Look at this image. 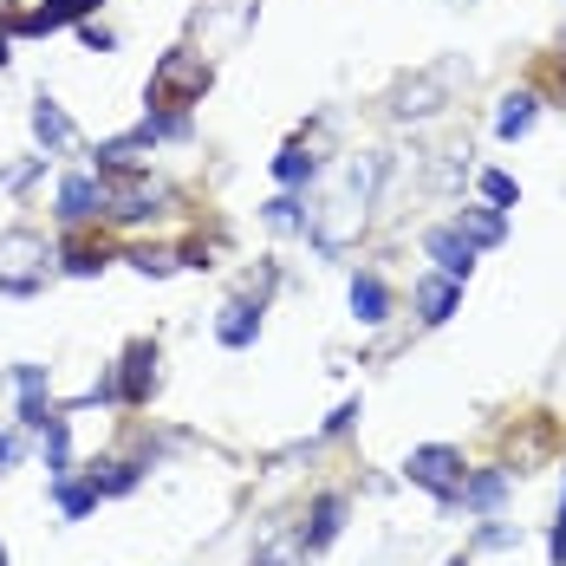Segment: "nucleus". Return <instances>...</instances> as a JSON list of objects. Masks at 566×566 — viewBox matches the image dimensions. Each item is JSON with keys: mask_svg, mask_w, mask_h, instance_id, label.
Returning a JSON list of instances; mask_svg holds the SVG:
<instances>
[{"mask_svg": "<svg viewBox=\"0 0 566 566\" xmlns=\"http://www.w3.org/2000/svg\"><path fill=\"white\" fill-rule=\"evenodd\" d=\"M46 241L33 234V228H7L0 234V293H13V300H27V293H40L46 286Z\"/></svg>", "mask_w": 566, "mask_h": 566, "instance_id": "nucleus-1", "label": "nucleus"}, {"mask_svg": "<svg viewBox=\"0 0 566 566\" xmlns=\"http://www.w3.org/2000/svg\"><path fill=\"white\" fill-rule=\"evenodd\" d=\"M209 85V65L196 53H164L150 72V105H196Z\"/></svg>", "mask_w": 566, "mask_h": 566, "instance_id": "nucleus-2", "label": "nucleus"}, {"mask_svg": "<svg viewBox=\"0 0 566 566\" xmlns=\"http://www.w3.org/2000/svg\"><path fill=\"white\" fill-rule=\"evenodd\" d=\"M403 475H410L417 489H430L437 502H455V495H462V450H450V443H423V450H410Z\"/></svg>", "mask_w": 566, "mask_h": 566, "instance_id": "nucleus-3", "label": "nucleus"}, {"mask_svg": "<svg viewBox=\"0 0 566 566\" xmlns=\"http://www.w3.org/2000/svg\"><path fill=\"white\" fill-rule=\"evenodd\" d=\"M112 209V182L105 176H65L59 182V222H92Z\"/></svg>", "mask_w": 566, "mask_h": 566, "instance_id": "nucleus-4", "label": "nucleus"}, {"mask_svg": "<svg viewBox=\"0 0 566 566\" xmlns=\"http://www.w3.org/2000/svg\"><path fill=\"white\" fill-rule=\"evenodd\" d=\"M423 254L437 261V274H450V281H469V268H475V241L462 234V228H430L423 234Z\"/></svg>", "mask_w": 566, "mask_h": 566, "instance_id": "nucleus-5", "label": "nucleus"}, {"mask_svg": "<svg viewBox=\"0 0 566 566\" xmlns=\"http://www.w3.org/2000/svg\"><path fill=\"white\" fill-rule=\"evenodd\" d=\"M150 144H157V124H144V130H130V137L98 144V170H137V164L150 157Z\"/></svg>", "mask_w": 566, "mask_h": 566, "instance_id": "nucleus-6", "label": "nucleus"}, {"mask_svg": "<svg viewBox=\"0 0 566 566\" xmlns=\"http://www.w3.org/2000/svg\"><path fill=\"white\" fill-rule=\"evenodd\" d=\"M216 339L234 345V352H241V345H254V339H261V306H248V300H228L222 319H216Z\"/></svg>", "mask_w": 566, "mask_h": 566, "instance_id": "nucleus-7", "label": "nucleus"}, {"mask_svg": "<svg viewBox=\"0 0 566 566\" xmlns=\"http://www.w3.org/2000/svg\"><path fill=\"white\" fill-rule=\"evenodd\" d=\"M502 502H509V469H482V475H469V482H462V509L495 514Z\"/></svg>", "mask_w": 566, "mask_h": 566, "instance_id": "nucleus-8", "label": "nucleus"}, {"mask_svg": "<svg viewBox=\"0 0 566 566\" xmlns=\"http://www.w3.org/2000/svg\"><path fill=\"white\" fill-rule=\"evenodd\" d=\"M339 527H345V495H319V502H313V527H300V534H306V554H313V547H333Z\"/></svg>", "mask_w": 566, "mask_h": 566, "instance_id": "nucleus-9", "label": "nucleus"}, {"mask_svg": "<svg viewBox=\"0 0 566 566\" xmlns=\"http://www.w3.org/2000/svg\"><path fill=\"white\" fill-rule=\"evenodd\" d=\"M254 566H306V534H261V547H254Z\"/></svg>", "mask_w": 566, "mask_h": 566, "instance_id": "nucleus-10", "label": "nucleus"}, {"mask_svg": "<svg viewBox=\"0 0 566 566\" xmlns=\"http://www.w3.org/2000/svg\"><path fill=\"white\" fill-rule=\"evenodd\" d=\"M117 385H124V403H144L150 385H157V352H150V345H137V352L124 358V378H117Z\"/></svg>", "mask_w": 566, "mask_h": 566, "instance_id": "nucleus-11", "label": "nucleus"}, {"mask_svg": "<svg viewBox=\"0 0 566 566\" xmlns=\"http://www.w3.org/2000/svg\"><path fill=\"white\" fill-rule=\"evenodd\" d=\"M98 0H46V7H33L27 20H20V33H53V27H65V20H85Z\"/></svg>", "mask_w": 566, "mask_h": 566, "instance_id": "nucleus-12", "label": "nucleus"}, {"mask_svg": "<svg viewBox=\"0 0 566 566\" xmlns=\"http://www.w3.org/2000/svg\"><path fill=\"white\" fill-rule=\"evenodd\" d=\"M455 300H462V293H455L450 274H430V281H417V313H423L430 326H437V319H450Z\"/></svg>", "mask_w": 566, "mask_h": 566, "instance_id": "nucleus-13", "label": "nucleus"}, {"mask_svg": "<svg viewBox=\"0 0 566 566\" xmlns=\"http://www.w3.org/2000/svg\"><path fill=\"white\" fill-rule=\"evenodd\" d=\"M455 228H462L475 248H502V234H509L502 209H455Z\"/></svg>", "mask_w": 566, "mask_h": 566, "instance_id": "nucleus-14", "label": "nucleus"}, {"mask_svg": "<svg viewBox=\"0 0 566 566\" xmlns=\"http://www.w3.org/2000/svg\"><path fill=\"white\" fill-rule=\"evenodd\" d=\"M352 313H358L365 326H378V319L391 313V293H385L378 274H358V281H352Z\"/></svg>", "mask_w": 566, "mask_h": 566, "instance_id": "nucleus-15", "label": "nucleus"}, {"mask_svg": "<svg viewBox=\"0 0 566 566\" xmlns=\"http://www.w3.org/2000/svg\"><path fill=\"white\" fill-rule=\"evenodd\" d=\"M33 137H40V150H65L72 144V117L59 112L53 98H40L33 105Z\"/></svg>", "mask_w": 566, "mask_h": 566, "instance_id": "nucleus-16", "label": "nucleus"}, {"mask_svg": "<svg viewBox=\"0 0 566 566\" xmlns=\"http://www.w3.org/2000/svg\"><path fill=\"white\" fill-rule=\"evenodd\" d=\"M40 437H46V475H53V482H65V475H72V423L53 410V423H46Z\"/></svg>", "mask_w": 566, "mask_h": 566, "instance_id": "nucleus-17", "label": "nucleus"}, {"mask_svg": "<svg viewBox=\"0 0 566 566\" xmlns=\"http://www.w3.org/2000/svg\"><path fill=\"white\" fill-rule=\"evenodd\" d=\"M150 202H157V189H150V182H112V209H105V216L137 222V216H150Z\"/></svg>", "mask_w": 566, "mask_h": 566, "instance_id": "nucleus-18", "label": "nucleus"}, {"mask_svg": "<svg viewBox=\"0 0 566 566\" xmlns=\"http://www.w3.org/2000/svg\"><path fill=\"white\" fill-rule=\"evenodd\" d=\"M534 105H541L534 92H509V98H502V112H495V130H502V137H521V130L534 124Z\"/></svg>", "mask_w": 566, "mask_h": 566, "instance_id": "nucleus-19", "label": "nucleus"}, {"mask_svg": "<svg viewBox=\"0 0 566 566\" xmlns=\"http://www.w3.org/2000/svg\"><path fill=\"white\" fill-rule=\"evenodd\" d=\"M437 98H443V78H417V85H403V92H397V117L437 112Z\"/></svg>", "mask_w": 566, "mask_h": 566, "instance_id": "nucleus-20", "label": "nucleus"}, {"mask_svg": "<svg viewBox=\"0 0 566 566\" xmlns=\"http://www.w3.org/2000/svg\"><path fill=\"white\" fill-rule=\"evenodd\" d=\"M274 176H281L286 189H300V182H313L319 164H313V150H300V144H286L281 157H274Z\"/></svg>", "mask_w": 566, "mask_h": 566, "instance_id": "nucleus-21", "label": "nucleus"}, {"mask_svg": "<svg viewBox=\"0 0 566 566\" xmlns=\"http://www.w3.org/2000/svg\"><path fill=\"white\" fill-rule=\"evenodd\" d=\"M53 489H59V514L65 521H85L98 509V482H53Z\"/></svg>", "mask_w": 566, "mask_h": 566, "instance_id": "nucleus-22", "label": "nucleus"}, {"mask_svg": "<svg viewBox=\"0 0 566 566\" xmlns=\"http://www.w3.org/2000/svg\"><path fill=\"white\" fill-rule=\"evenodd\" d=\"M268 228H274V234H300V228H313V209H300L293 196H274V202H268Z\"/></svg>", "mask_w": 566, "mask_h": 566, "instance_id": "nucleus-23", "label": "nucleus"}, {"mask_svg": "<svg viewBox=\"0 0 566 566\" xmlns=\"http://www.w3.org/2000/svg\"><path fill=\"white\" fill-rule=\"evenodd\" d=\"M92 482H98V495H130L137 489V462H105V475L92 469Z\"/></svg>", "mask_w": 566, "mask_h": 566, "instance_id": "nucleus-24", "label": "nucleus"}, {"mask_svg": "<svg viewBox=\"0 0 566 566\" xmlns=\"http://www.w3.org/2000/svg\"><path fill=\"white\" fill-rule=\"evenodd\" d=\"M482 189H489V202H495V209H514V202H521V182H514L509 170H489V176H482Z\"/></svg>", "mask_w": 566, "mask_h": 566, "instance_id": "nucleus-25", "label": "nucleus"}, {"mask_svg": "<svg viewBox=\"0 0 566 566\" xmlns=\"http://www.w3.org/2000/svg\"><path fill=\"white\" fill-rule=\"evenodd\" d=\"M13 385H20V397H46V365H20Z\"/></svg>", "mask_w": 566, "mask_h": 566, "instance_id": "nucleus-26", "label": "nucleus"}, {"mask_svg": "<svg viewBox=\"0 0 566 566\" xmlns=\"http://www.w3.org/2000/svg\"><path fill=\"white\" fill-rule=\"evenodd\" d=\"M105 268V254H92V248H72L65 254V274H98Z\"/></svg>", "mask_w": 566, "mask_h": 566, "instance_id": "nucleus-27", "label": "nucleus"}, {"mask_svg": "<svg viewBox=\"0 0 566 566\" xmlns=\"http://www.w3.org/2000/svg\"><path fill=\"white\" fill-rule=\"evenodd\" d=\"M130 268H137V274H170L176 261H170V254H150V248H137V254H130Z\"/></svg>", "mask_w": 566, "mask_h": 566, "instance_id": "nucleus-28", "label": "nucleus"}, {"mask_svg": "<svg viewBox=\"0 0 566 566\" xmlns=\"http://www.w3.org/2000/svg\"><path fill=\"white\" fill-rule=\"evenodd\" d=\"M482 547H521V527H489Z\"/></svg>", "mask_w": 566, "mask_h": 566, "instance_id": "nucleus-29", "label": "nucleus"}, {"mask_svg": "<svg viewBox=\"0 0 566 566\" xmlns=\"http://www.w3.org/2000/svg\"><path fill=\"white\" fill-rule=\"evenodd\" d=\"M554 566H566V495H560V521H554Z\"/></svg>", "mask_w": 566, "mask_h": 566, "instance_id": "nucleus-30", "label": "nucleus"}, {"mask_svg": "<svg viewBox=\"0 0 566 566\" xmlns=\"http://www.w3.org/2000/svg\"><path fill=\"white\" fill-rule=\"evenodd\" d=\"M13 462H20V437H13V430H0V469H13Z\"/></svg>", "mask_w": 566, "mask_h": 566, "instance_id": "nucleus-31", "label": "nucleus"}, {"mask_svg": "<svg viewBox=\"0 0 566 566\" xmlns=\"http://www.w3.org/2000/svg\"><path fill=\"white\" fill-rule=\"evenodd\" d=\"M78 33H85V46H92V53H112V33H105V27H78Z\"/></svg>", "mask_w": 566, "mask_h": 566, "instance_id": "nucleus-32", "label": "nucleus"}, {"mask_svg": "<svg viewBox=\"0 0 566 566\" xmlns=\"http://www.w3.org/2000/svg\"><path fill=\"white\" fill-rule=\"evenodd\" d=\"M0 59H7V33H0Z\"/></svg>", "mask_w": 566, "mask_h": 566, "instance_id": "nucleus-33", "label": "nucleus"}, {"mask_svg": "<svg viewBox=\"0 0 566 566\" xmlns=\"http://www.w3.org/2000/svg\"><path fill=\"white\" fill-rule=\"evenodd\" d=\"M0 566H7V547H0Z\"/></svg>", "mask_w": 566, "mask_h": 566, "instance_id": "nucleus-34", "label": "nucleus"}, {"mask_svg": "<svg viewBox=\"0 0 566 566\" xmlns=\"http://www.w3.org/2000/svg\"><path fill=\"white\" fill-rule=\"evenodd\" d=\"M450 566H462V560H450Z\"/></svg>", "mask_w": 566, "mask_h": 566, "instance_id": "nucleus-35", "label": "nucleus"}]
</instances>
